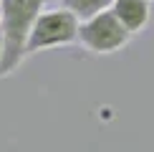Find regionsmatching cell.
I'll list each match as a JSON object with an SVG mask.
<instances>
[{"instance_id":"6da1fadb","label":"cell","mask_w":154,"mask_h":152,"mask_svg":"<svg viewBox=\"0 0 154 152\" xmlns=\"http://www.w3.org/2000/svg\"><path fill=\"white\" fill-rule=\"evenodd\" d=\"M43 3L46 0H0V8H3L0 30H3V41H5L0 76L13 74L25 61L28 38H30V30H33L38 15L43 13Z\"/></svg>"},{"instance_id":"7a4b0ae2","label":"cell","mask_w":154,"mask_h":152,"mask_svg":"<svg viewBox=\"0 0 154 152\" xmlns=\"http://www.w3.org/2000/svg\"><path fill=\"white\" fill-rule=\"evenodd\" d=\"M79 25H81V18L68 8H56V10L41 13L33 30H30V38H28V56L38 53V51H46V48L68 46V43L79 41Z\"/></svg>"},{"instance_id":"3957f363","label":"cell","mask_w":154,"mask_h":152,"mask_svg":"<svg viewBox=\"0 0 154 152\" xmlns=\"http://www.w3.org/2000/svg\"><path fill=\"white\" fill-rule=\"evenodd\" d=\"M131 30L116 18L114 10H101L79 25V41L94 53H114L129 43Z\"/></svg>"},{"instance_id":"277c9868","label":"cell","mask_w":154,"mask_h":152,"mask_svg":"<svg viewBox=\"0 0 154 152\" xmlns=\"http://www.w3.org/2000/svg\"><path fill=\"white\" fill-rule=\"evenodd\" d=\"M111 10L116 13V18L131 33L142 30L146 25V21H149V3L146 0H114Z\"/></svg>"},{"instance_id":"5b68a950","label":"cell","mask_w":154,"mask_h":152,"mask_svg":"<svg viewBox=\"0 0 154 152\" xmlns=\"http://www.w3.org/2000/svg\"><path fill=\"white\" fill-rule=\"evenodd\" d=\"M61 3H63V8L76 13L81 21H86V18H94L101 10H109L114 0H61Z\"/></svg>"},{"instance_id":"8992f818","label":"cell","mask_w":154,"mask_h":152,"mask_svg":"<svg viewBox=\"0 0 154 152\" xmlns=\"http://www.w3.org/2000/svg\"><path fill=\"white\" fill-rule=\"evenodd\" d=\"M3 53H5V41H3V30H0V68H3Z\"/></svg>"},{"instance_id":"52a82bcc","label":"cell","mask_w":154,"mask_h":152,"mask_svg":"<svg viewBox=\"0 0 154 152\" xmlns=\"http://www.w3.org/2000/svg\"><path fill=\"white\" fill-rule=\"evenodd\" d=\"M0 21H3V8H0Z\"/></svg>"}]
</instances>
